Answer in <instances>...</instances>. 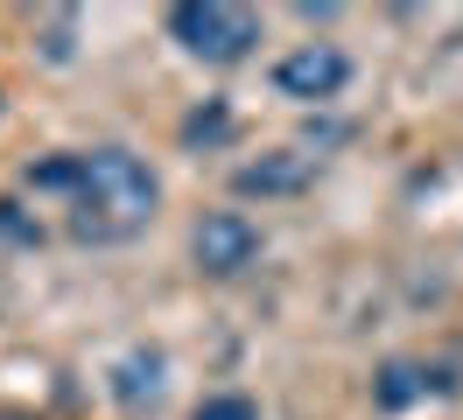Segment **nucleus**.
<instances>
[{
	"instance_id": "nucleus-1",
	"label": "nucleus",
	"mask_w": 463,
	"mask_h": 420,
	"mask_svg": "<svg viewBox=\"0 0 463 420\" xmlns=\"http://www.w3.org/2000/svg\"><path fill=\"white\" fill-rule=\"evenodd\" d=\"M162 203V182L141 154L127 147H91L78 154V190H71V238L85 246H119L134 238Z\"/></svg>"
},
{
	"instance_id": "nucleus-2",
	"label": "nucleus",
	"mask_w": 463,
	"mask_h": 420,
	"mask_svg": "<svg viewBox=\"0 0 463 420\" xmlns=\"http://www.w3.org/2000/svg\"><path fill=\"white\" fill-rule=\"evenodd\" d=\"M169 35L183 50L197 56V63H246L253 42H260V14L253 7H232V0H183L169 7Z\"/></svg>"
},
{
	"instance_id": "nucleus-3",
	"label": "nucleus",
	"mask_w": 463,
	"mask_h": 420,
	"mask_svg": "<svg viewBox=\"0 0 463 420\" xmlns=\"http://www.w3.org/2000/svg\"><path fill=\"white\" fill-rule=\"evenodd\" d=\"M190 252H197V266L203 274H246L253 259H260V224L246 218V210H211V218L197 224V238H190Z\"/></svg>"
},
{
	"instance_id": "nucleus-4",
	"label": "nucleus",
	"mask_w": 463,
	"mask_h": 420,
	"mask_svg": "<svg viewBox=\"0 0 463 420\" xmlns=\"http://www.w3.org/2000/svg\"><path fill=\"white\" fill-rule=\"evenodd\" d=\"M345 84H351V56L330 50V42H302V50H288L274 63V91H281V98H302V106H309V98H317V106L337 98Z\"/></svg>"
},
{
	"instance_id": "nucleus-5",
	"label": "nucleus",
	"mask_w": 463,
	"mask_h": 420,
	"mask_svg": "<svg viewBox=\"0 0 463 420\" xmlns=\"http://www.w3.org/2000/svg\"><path fill=\"white\" fill-rule=\"evenodd\" d=\"M302 182H309V154H295V147L260 154V162H246L239 175H232V190H239V196H295Z\"/></svg>"
},
{
	"instance_id": "nucleus-6",
	"label": "nucleus",
	"mask_w": 463,
	"mask_h": 420,
	"mask_svg": "<svg viewBox=\"0 0 463 420\" xmlns=\"http://www.w3.org/2000/svg\"><path fill=\"white\" fill-rule=\"evenodd\" d=\"M449 392V378L442 371H429V364H407V358H393V364H379V378H373V406H386V414H401V406H414L421 392Z\"/></svg>"
},
{
	"instance_id": "nucleus-7",
	"label": "nucleus",
	"mask_w": 463,
	"mask_h": 420,
	"mask_svg": "<svg viewBox=\"0 0 463 420\" xmlns=\"http://www.w3.org/2000/svg\"><path fill=\"white\" fill-rule=\"evenodd\" d=\"M119 399H127V406H141V399H155V392H162V358H155V350H134V358L119 364Z\"/></svg>"
},
{
	"instance_id": "nucleus-8",
	"label": "nucleus",
	"mask_w": 463,
	"mask_h": 420,
	"mask_svg": "<svg viewBox=\"0 0 463 420\" xmlns=\"http://www.w3.org/2000/svg\"><path fill=\"white\" fill-rule=\"evenodd\" d=\"M29 190L43 196V190H78V154H50V162H29Z\"/></svg>"
},
{
	"instance_id": "nucleus-9",
	"label": "nucleus",
	"mask_w": 463,
	"mask_h": 420,
	"mask_svg": "<svg viewBox=\"0 0 463 420\" xmlns=\"http://www.w3.org/2000/svg\"><path fill=\"white\" fill-rule=\"evenodd\" d=\"M225 134H232V112L218 106V98H211V106H197L190 119H183V140H190V147H203V140H225Z\"/></svg>"
},
{
	"instance_id": "nucleus-10",
	"label": "nucleus",
	"mask_w": 463,
	"mask_h": 420,
	"mask_svg": "<svg viewBox=\"0 0 463 420\" xmlns=\"http://www.w3.org/2000/svg\"><path fill=\"white\" fill-rule=\"evenodd\" d=\"M190 420H260V406H253L246 392H211V399H197Z\"/></svg>"
},
{
	"instance_id": "nucleus-11",
	"label": "nucleus",
	"mask_w": 463,
	"mask_h": 420,
	"mask_svg": "<svg viewBox=\"0 0 463 420\" xmlns=\"http://www.w3.org/2000/svg\"><path fill=\"white\" fill-rule=\"evenodd\" d=\"M0 238H14V246H35V238H43V224L22 218V203H0Z\"/></svg>"
},
{
	"instance_id": "nucleus-12",
	"label": "nucleus",
	"mask_w": 463,
	"mask_h": 420,
	"mask_svg": "<svg viewBox=\"0 0 463 420\" xmlns=\"http://www.w3.org/2000/svg\"><path fill=\"white\" fill-rule=\"evenodd\" d=\"M50 56H57V63L71 56V14H57V22H50Z\"/></svg>"
},
{
	"instance_id": "nucleus-13",
	"label": "nucleus",
	"mask_w": 463,
	"mask_h": 420,
	"mask_svg": "<svg viewBox=\"0 0 463 420\" xmlns=\"http://www.w3.org/2000/svg\"><path fill=\"white\" fill-rule=\"evenodd\" d=\"M0 420H35V414H0Z\"/></svg>"
}]
</instances>
